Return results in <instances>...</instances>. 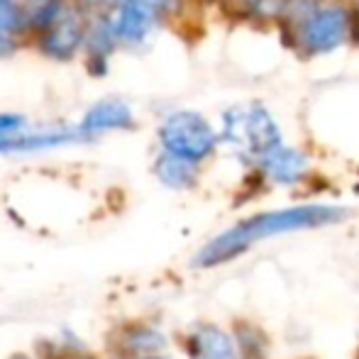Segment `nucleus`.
<instances>
[{
  "instance_id": "nucleus-15",
  "label": "nucleus",
  "mask_w": 359,
  "mask_h": 359,
  "mask_svg": "<svg viewBox=\"0 0 359 359\" xmlns=\"http://www.w3.org/2000/svg\"><path fill=\"white\" fill-rule=\"evenodd\" d=\"M237 347H240L242 357L245 359H266V340L262 337V330L250 323H242L235 332Z\"/></svg>"
},
{
  "instance_id": "nucleus-5",
  "label": "nucleus",
  "mask_w": 359,
  "mask_h": 359,
  "mask_svg": "<svg viewBox=\"0 0 359 359\" xmlns=\"http://www.w3.org/2000/svg\"><path fill=\"white\" fill-rule=\"evenodd\" d=\"M98 13L105 15L123 54H140L149 49L161 29L169 27L166 18L151 0H113Z\"/></svg>"
},
{
  "instance_id": "nucleus-12",
  "label": "nucleus",
  "mask_w": 359,
  "mask_h": 359,
  "mask_svg": "<svg viewBox=\"0 0 359 359\" xmlns=\"http://www.w3.org/2000/svg\"><path fill=\"white\" fill-rule=\"evenodd\" d=\"M29 49V25L22 0H0V62Z\"/></svg>"
},
{
  "instance_id": "nucleus-19",
  "label": "nucleus",
  "mask_w": 359,
  "mask_h": 359,
  "mask_svg": "<svg viewBox=\"0 0 359 359\" xmlns=\"http://www.w3.org/2000/svg\"><path fill=\"white\" fill-rule=\"evenodd\" d=\"M194 3H196V8H198V10H205V8H215V10H220L225 0H194Z\"/></svg>"
},
{
  "instance_id": "nucleus-3",
  "label": "nucleus",
  "mask_w": 359,
  "mask_h": 359,
  "mask_svg": "<svg viewBox=\"0 0 359 359\" xmlns=\"http://www.w3.org/2000/svg\"><path fill=\"white\" fill-rule=\"evenodd\" d=\"M217 130L222 151H227L245 171L288 140L276 108L264 98H245L225 105L217 115Z\"/></svg>"
},
{
  "instance_id": "nucleus-20",
  "label": "nucleus",
  "mask_w": 359,
  "mask_h": 359,
  "mask_svg": "<svg viewBox=\"0 0 359 359\" xmlns=\"http://www.w3.org/2000/svg\"><path fill=\"white\" fill-rule=\"evenodd\" d=\"M135 359H169V357H161V355H144V357H135Z\"/></svg>"
},
{
  "instance_id": "nucleus-4",
  "label": "nucleus",
  "mask_w": 359,
  "mask_h": 359,
  "mask_svg": "<svg viewBox=\"0 0 359 359\" xmlns=\"http://www.w3.org/2000/svg\"><path fill=\"white\" fill-rule=\"evenodd\" d=\"M154 144L159 151L201 166L210 164L222 151L217 120L191 105H171L156 118Z\"/></svg>"
},
{
  "instance_id": "nucleus-10",
  "label": "nucleus",
  "mask_w": 359,
  "mask_h": 359,
  "mask_svg": "<svg viewBox=\"0 0 359 359\" xmlns=\"http://www.w3.org/2000/svg\"><path fill=\"white\" fill-rule=\"evenodd\" d=\"M118 54H123V52H120V44H118V39H115L105 15L93 13L90 15L83 57H81L83 72L88 74L90 79H108L110 72H113V62Z\"/></svg>"
},
{
  "instance_id": "nucleus-16",
  "label": "nucleus",
  "mask_w": 359,
  "mask_h": 359,
  "mask_svg": "<svg viewBox=\"0 0 359 359\" xmlns=\"http://www.w3.org/2000/svg\"><path fill=\"white\" fill-rule=\"evenodd\" d=\"M151 3L159 8V13L164 15L166 22H169V27L186 22V20H189V15L198 10L194 0H151Z\"/></svg>"
},
{
  "instance_id": "nucleus-7",
  "label": "nucleus",
  "mask_w": 359,
  "mask_h": 359,
  "mask_svg": "<svg viewBox=\"0 0 359 359\" xmlns=\"http://www.w3.org/2000/svg\"><path fill=\"white\" fill-rule=\"evenodd\" d=\"M313 176V156L303 144L284 140L271 151H266L252 169L247 179L259 191L266 189H298Z\"/></svg>"
},
{
  "instance_id": "nucleus-18",
  "label": "nucleus",
  "mask_w": 359,
  "mask_h": 359,
  "mask_svg": "<svg viewBox=\"0 0 359 359\" xmlns=\"http://www.w3.org/2000/svg\"><path fill=\"white\" fill-rule=\"evenodd\" d=\"M76 3H79L83 10H88L90 15H93V13H98V10L108 8V5L113 3V0H76Z\"/></svg>"
},
{
  "instance_id": "nucleus-17",
  "label": "nucleus",
  "mask_w": 359,
  "mask_h": 359,
  "mask_svg": "<svg viewBox=\"0 0 359 359\" xmlns=\"http://www.w3.org/2000/svg\"><path fill=\"white\" fill-rule=\"evenodd\" d=\"M29 125H34V120L27 113H22V110H8V108L0 110V137L22 133Z\"/></svg>"
},
{
  "instance_id": "nucleus-8",
  "label": "nucleus",
  "mask_w": 359,
  "mask_h": 359,
  "mask_svg": "<svg viewBox=\"0 0 359 359\" xmlns=\"http://www.w3.org/2000/svg\"><path fill=\"white\" fill-rule=\"evenodd\" d=\"M76 125H79L86 144H93L108 135H123L137 130L140 118L135 105L125 95L108 93L86 105L83 113L76 118Z\"/></svg>"
},
{
  "instance_id": "nucleus-1",
  "label": "nucleus",
  "mask_w": 359,
  "mask_h": 359,
  "mask_svg": "<svg viewBox=\"0 0 359 359\" xmlns=\"http://www.w3.org/2000/svg\"><path fill=\"white\" fill-rule=\"evenodd\" d=\"M350 215L345 205L325 203V201H303V203L284 205V208H271L252 213L227 230L217 232L210 237L194 257L196 269H215L227 262L237 259L252 250L257 242L271 240V237L293 235V232H308V230H320V227H330L342 222Z\"/></svg>"
},
{
  "instance_id": "nucleus-9",
  "label": "nucleus",
  "mask_w": 359,
  "mask_h": 359,
  "mask_svg": "<svg viewBox=\"0 0 359 359\" xmlns=\"http://www.w3.org/2000/svg\"><path fill=\"white\" fill-rule=\"evenodd\" d=\"M86 144L79 125L57 120V123H34L22 133L0 137V156H15V154H42V151L67 149V147Z\"/></svg>"
},
{
  "instance_id": "nucleus-14",
  "label": "nucleus",
  "mask_w": 359,
  "mask_h": 359,
  "mask_svg": "<svg viewBox=\"0 0 359 359\" xmlns=\"http://www.w3.org/2000/svg\"><path fill=\"white\" fill-rule=\"evenodd\" d=\"M125 345H128V350L133 352L135 357L156 355V352L164 347V335L151 325H135L133 330L128 332Z\"/></svg>"
},
{
  "instance_id": "nucleus-11",
  "label": "nucleus",
  "mask_w": 359,
  "mask_h": 359,
  "mask_svg": "<svg viewBox=\"0 0 359 359\" xmlns=\"http://www.w3.org/2000/svg\"><path fill=\"white\" fill-rule=\"evenodd\" d=\"M184 350L189 359H245L232 332L215 323H201L186 335Z\"/></svg>"
},
{
  "instance_id": "nucleus-13",
  "label": "nucleus",
  "mask_w": 359,
  "mask_h": 359,
  "mask_svg": "<svg viewBox=\"0 0 359 359\" xmlns=\"http://www.w3.org/2000/svg\"><path fill=\"white\" fill-rule=\"evenodd\" d=\"M205 166L194 164L181 156L166 154V151L154 149V159H151V174L164 189L169 191H191L201 184Z\"/></svg>"
},
{
  "instance_id": "nucleus-6",
  "label": "nucleus",
  "mask_w": 359,
  "mask_h": 359,
  "mask_svg": "<svg viewBox=\"0 0 359 359\" xmlns=\"http://www.w3.org/2000/svg\"><path fill=\"white\" fill-rule=\"evenodd\" d=\"M88 25L90 13L81 8L79 3H74L57 22H52L47 29H42L29 39V49L49 64H59V67L76 64L83 57Z\"/></svg>"
},
{
  "instance_id": "nucleus-2",
  "label": "nucleus",
  "mask_w": 359,
  "mask_h": 359,
  "mask_svg": "<svg viewBox=\"0 0 359 359\" xmlns=\"http://www.w3.org/2000/svg\"><path fill=\"white\" fill-rule=\"evenodd\" d=\"M274 34L293 59L320 62L359 47V20L350 0H318Z\"/></svg>"
}]
</instances>
